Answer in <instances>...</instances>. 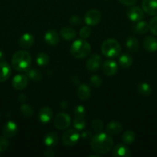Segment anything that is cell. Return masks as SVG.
<instances>
[{
  "instance_id": "cell-25",
  "label": "cell",
  "mask_w": 157,
  "mask_h": 157,
  "mask_svg": "<svg viewBox=\"0 0 157 157\" xmlns=\"http://www.w3.org/2000/svg\"><path fill=\"white\" fill-rule=\"evenodd\" d=\"M119 63L121 67H124V68H128V67H131L133 63V60L131 55L129 54H123L121 56L119 57Z\"/></svg>"
},
{
  "instance_id": "cell-10",
  "label": "cell",
  "mask_w": 157,
  "mask_h": 157,
  "mask_svg": "<svg viewBox=\"0 0 157 157\" xmlns=\"http://www.w3.org/2000/svg\"><path fill=\"white\" fill-rule=\"evenodd\" d=\"M18 132V126L15 122L9 121L3 126L2 134L6 138H12L16 135Z\"/></svg>"
},
{
  "instance_id": "cell-23",
  "label": "cell",
  "mask_w": 157,
  "mask_h": 157,
  "mask_svg": "<svg viewBox=\"0 0 157 157\" xmlns=\"http://www.w3.org/2000/svg\"><path fill=\"white\" fill-rule=\"evenodd\" d=\"M60 35L66 41H71L76 36V32L74 29L69 27H64L60 31Z\"/></svg>"
},
{
  "instance_id": "cell-37",
  "label": "cell",
  "mask_w": 157,
  "mask_h": 157,
  "mask_svg": "<svg viewBox=\"0 0 157 157\" xmlns=\"http://www.w3.org/2000/svg\"><path fill=\"white\" fill-rule=\"evenodd\" d=\"M73 113L75 117H84L86 113V109L83 105H77L74 108Z\"/></svg>"
},
{
  "instance_id": "cell-4",
  "label": "cell",
  "mask_w": 157,
  "mask_h": 157,
  "mask_svg": "<svg viewBox=\"0 0 157 157\" xmlns=\"http://www.w3.org/2000/svg\"><path fill=\"white\" fill-rule=\"evenodd\" d=\"M101 52L106 58H114L119 55L121 52V46L115 39L109 38L102 44Z\"/></svg>"
},
{
  "instance_id": "cell-11",
  "label": "cell",
  "mask_w": 157,
  "mask_h": 157,
  "mask_svg": "<svg viewBox=\"0 0 157 157\" xmlns=\"http://www.w3.org/2000/svg\"><path fill=\"white\" fill-rule=\"evenodd\" d=\"M127 16L132 21L137 22L144 18V11L139 7L133 6L128 10Z\"/></svg>"
},
{
  "instance_id": "cell-33",
  "label": "cell",
  "mask_w": 157,
  "mask_h": 157,
  "mask_svg": "<svg viewBox=\"0 0 157 157\" xmlns=\"http://www.w3.org/2000/svg\"><path fill=\"white\" fill-rule=\"evenodd\" d=\"M91 126H92V129L94 132L95 133H99L103 130V121L100 119H95L92 121V124H91Z\"/></svg>"
},
{
  "instance_id": "cell-36",
  "label": "cell",
  "mask_w": 157,
  "mask_h": 157,
  "mask_svg": "<svg viewBox=\"0 0 157 157\" xmlns=\"http://www.w3.org/2000/svg\"><path fill=\"white\" fill-rule=\"evenodd\" d=\"M91 85L95 87H99L102 84V79L99 75H92L90 78Z\"/></svg>"
},
{
  "instance_id": "cell-41",
  "label": "cell",
  "mask_w": 157,
  "mask_h": 157,
  "mask_svg": "<svg viewBox=\"0 0 157 157\" xmlns=\"http://www.w3.org/2000/svg\"><path fill=\"white\" fill-rule=\"evenodd\" d=\"M70 23L72 25H79L80 22H81V20H80L79 17L77 16V15H73L70 18Z\"/></svg>"
},
{
  "instance_id": "cell-7",
  "label": "cell",
  "mask_w": 157,
  "mask_h": 157,
  "mask_svg": "<svg viewBox=\"0 0 157 157\" xmlns=\"http://www.w3.org/2000/svg\"><path fill=\"white\" fill-rule=\"evenodd\" d=\"M84 19L88 25H96L101 20V13L97 9H90L86 13Z\"/></svg>"
},
{
  "instance_id": "cell-35",
  "label": "cell",
  "mask_w": 157,
  "mask_h": 157,
  "mask_svg": "<svg viewBox=\"0 0 157 157\" xmlns=\"http://www.w3.org/2000/svg\"><path fill=\"white\" fill-rule=\"evenodd\" d=\"M149 30L153 35H157V15L152 18L149 22Z\"/></svg>"
},
{
  "instance_id": "cell-43",
  "label": "cell",
  "mask_w": 157,
  "mask_h": 157,
  "mask_svg": "<svg viewBox=\"0 0 157 157\" xmlns=\"http://www.w3.org/2000/svg\"><path fill=\"white\" fill-rule=\"evenodd\" d=\"M44 156L46 157H53L55 156V153L52 150H46L44 153Z\"/></svg>"
},
{
  "instance_id": "cell-18",
  "label": "cell",
  "mask_w": 157,
  "mask_h": 157,
  "mask_svg": "<svg viewBox=\"0 0 157 157\" xmlns=\"http://www.w3.org/2000/svg\"><path fill=\"white\" fill-rule=\"evenodd\" d=\"M143 48L147 52H154L157 51V39L152 36H146L143 40Z\"/></svg>"
},
{
  "instance_id": "cell-22",
  "label": "cell",
  "mask_w": 157,
  "mask_h": 157,
  "mask_svg": "<svg viewBox=\"0 0 157 157\" xmlns=\"http://www.w3.org/2000/svg\"><path fill=\"white\" fill-rule=\"evenodd\" d=\"M58 136L55 132H49L44 138V144L49 147H53L58 144Z\"/></svg>"
},
{
  "instance_id": "cell-1",
  "label": "cell",
  "mask_w": 157,
  "mask_h": 157,
  "mask_svg": "<svg viewBox=\"0 0 157 157\" xmlns=\"http://www.w3.org/2000/svg\"><path fill=\"white\" fill-rule=\"evenodd\" d=\"M113 140L107 133H96L91 139L90 146L92 151L99 154H106L113 147Z\"/></svg>"
},
{
  "instance_id": "cell-15",
  "label": "cell",
  "mask_w": 157,
  "mask_h": 157,
  "mask_svg": "<svg viewBox=\"0 0 157 157\" xmlns=\"http://www.w3.org/2000/svg\"><path fill=\"white\" fill-rule=\"evenodd\" d=\"M12 74V69L9 63L6 61L0 62V83L5 82L9 79Z\"/></svg>"
},
{
  "instance_id": "cell-5",
  "label": "cell",
  "mask_w": 157,
  "mask_h": 157,
  "mask_svg": "<svg viewBox=\"0 0 157 157\" xmlns=\"http://www.w3.org/2000/svg\"><path fill=\"white\" fill-rule=\"evenodd\" d=\"M80 134L76 129H69L63 133L62 136V141L65 146L72 147L78 142Z\"/></svg>"
},
{
  "instance_id": "cell-13",
  "label": "cell",
  "mask_w": 157,
  "mask_h": 157,
  "mask_svg": "<svg viewBox=\"0 0 157 157\" xmlns=\"http://www.w3.org/2000/svg\"><path fill=\"white\" fill-rule=\"evenodd\" d=\"M103 71L106 76H113L118 71L117 63L113 60H107L103 63Z\"/></svg>"
},
{
  "instance_id": "cell-14",
  "label": "cell",
  "mask_w": 157,
  "mask_h": 157,
  "mask_svg": "<svg viewBox=\"0 0 157 157\" xmlns=\"http://www.w3.org/2000/svg\"><path fill=\"white\" fill-rule=\"evenodd\" d=\"M112 155L115 157H129L131 156L130 150L123 144H118L113 148Z\"/></svg>"
},
{
  "instance_id": "cell-44",
  "label": "cell",
  "mask_w": 157,
  "mask_h": 157,
  "mask_svg": "<svg viewBox=\"0 0 157 157\" xmlns=\"http://www.w3.org/2000/svg\"><path fill=\"white\" fill-rule=\"evenodd\" d=\"M26 100H27V98H26V95L25 94H19V96H18V101H19L20 102L25 103L26 101Z\"/></svg>"
},
{
  "instance_id": "cell-9",
  "label": "cell",
  "mask_w": 157,
  "mask_h": 157,
  "mask_svg": "<svg viewBox=\"0 0 157 157\" xmlns=\"http://www.w3.org/2000/svg\"><path fill=\"white\" fill-rule=\"evenodd\" d=\"M29 83V78L26 76V75H15L13 78L12 81V87L18 90H22L26 88Z\"/></svg>"
},
{
  "instance_id": "cell-42",
  "label": "cell",
  "mask_w": 157,
  "mask_h": 157,
  "mask_svg": "<svg viewBox=\"0 0 157 157\" xmlns=\"http://www.w3.org/2000/svg\"><path fill=\"white\" fill-rule=\"evenodd\" d=\"M60 107H61L63 110H68L69 107V103H68V101H62V102L60 103Z\"/></svg>"
},
{
  "instance_id": "cell-45",
  "label": "cell",
  "mask_w": 157,
  "mask_h": 157,
  "mask_svg": "<svg viewBox=\"0 0 157 157\" xmlns=\"http://www.w3.org/2000/svg\"><path fill=\"white\" fill-rule=\"evenodd\" d=\"M4 58H5L4 53H3L2 51H0V61H2V60L4 59Z\"/></svg>"
},
{
  "instance_id": "cell-40",
  "label": "cell",
  "mask_w": 157,
  "mask_h": 157,
  "mask_svg": "<svg viewBox=\"0 0 157 157\" xmlns=\"http://www.w3.org/2000/svg\"><path fill=\"white\" fill-rule=\"evenodd\" d=\"M119 2L122 4L125 5V6H130L135 5L138 2V0H119Z\"/></svg>"
},
{
  "instance_id": "cell-32",
  "label": "cell",
  "mask_w": 157,
  "mask_h": 157,
  "mask_svg": "<svg viewBox=\"0 0 157 157\" xmlns=\"http://www.w3.org/2000/svg\"><path fill=\"white\" fill-rule=\"evenodd\" d=\"M20 112L23 116L26 117H31L34 114V111L32 107L24 103L20 107Z\"/></svg>"
},
{
  "instance_id": "cell-26",
  "label": "cell",
  "mask_w": 157,
  "mask_h": 157,
  "mask_svg": "<svg viewBox=\"0 0 157 157\" xmlns=\"http://www.w3.org/2000/svg\"><path fill=\"white\" fill-rule=\"evenodd\" d=\"M134 29H135V31L137 33L140 34V35H144V34H146L149 32V25L146 21L141 20V21H137Z\"/></svg>"
},
{
  "instance_id": "cell-21",
  "label": "cell",
  "mask_w": 157,
  "mask_h": 157,
  "mask_svg": "<svg viewBox=\"0 0 157 157\" xmlns=\"http://www.w3.org/2000/svg\"><path fill=\"white\" fill-rule=\"evenodd\" d=\"M77 95L78 98L83 101L89 99L91 95V90L89 86L85 84H80L77 90Z\"/></svg>"
},
{
  "instance_id": "cell-38",
  "label": "cell",
  "mask_w": 157,
  "mask_h": 157,
  "mask_svg": "<svg viewBox=\"0 0 157 157\" xmlns=\"http://www.w3.org/2000/svg\"><path fill=\"white\" fill-rule=\"evenodd\" d=\"M90 34L91 29H89V27H88V26H84V27H83L79 32L80 37H81L82 38H83V39H86L88 37H89Z\"/></svg>"
},
{
  "instance_id": "cell-28",
  "label": "cell",
  "mask_w": 157,
  "mask_h": 157,
  "mask_svg": "<svg viewBox=\"0 0 157 157\" xmlns=\"http://www.w3.org/2000/svg\"><path fill=\"white\" fill-rule=\"evenodd\" d=\"M137 89H138L139 93L145 97L149 96L151 94V93H152V87H151V86L148 83L146 82L139 84Z\"/></svg>"
},
{
  "instance_id": "cell-16",
  "label": "cell",
  "mask_w": 157,
  "mask_h": 157,
  "mask_svg": "<svg viewBox=\"0 0 157 157\" xmlns=\"http://www.w3.org/2000/svg\"><path fill=\"white\" fill-rule=\"evenodd\" d=\"M53 117L52 110L49 107H44L39 110L38 113V120L42 124H47L52 120Z\"/></svg>"
},
{
  "instance_id": "cell-12",
  "label": "cell",
  "mask_w": 157,
  "mask_h": 157,
  "mask_svg": "<svg viewBox=\"0 0 157 157\" xmlns=\"http://www.w3.org/2000/svg\"><path fill=\"white\" fill-rule=\"evenodd\" d=\"M143 10L149 15H157V0H143Z\"/></svg>"
},
{
  "instance_id": "cell-30",
  "label": "cell",
  "mask_w": 157,
  "mask_h": 157,
  "mask_svg": "<svg viewBox=\"0 0 157 157\" xmlns=\"http://www.w3.org/2000/svg\"><path fill=\"white\" fill-rule=\"evenodd\" d=\"M49 57L45 52H40L37 55L36 57V63L38 66H42V67H44V66L47 65L49 64Z\"/></svg>"
},
{
  "instance_id": "cell-24",
  "label": "cell",
  "mask_w": 157,
  "mask_h": 157,
  "mask_svg": "<svg viewBox=\"0 0 157 157\" xmlns=\"http://www.w3.org/2000/svg\"><path fill=\"white\" fill-rule=\"evenodd\" d=\"M126 46L130 52H136L139 49V41L135 37L131 36L126 39Z\"/></svg>"
},
{
  "instance_id": "cell-29",
  "label": "cell",
  "mask_w": 157,
  "mask_h": 157,
  "mask_svg": "<svg viewBox=\"0 0 157 157\" xmlns=\"http://www.w3.org/2000/svg\"><path fill=\"white\" fill-rule=\"evenodd\" d=\"M122 139H123V143L125 144L129 145V144H132L135 141V134L132 130H127L123 134Z\"/></svg>"
},
{
  "instance_id": "cell-27",
  "label": "cell",
  "mask_w": 157,
  "mask_h": 157,
  "mask_svg": "<svg viewBox=\"0 0 157 157\" xmlns=\"http://www.w3.org/2000/svg\"><path fill=\"white\" fill-rule=\"evenodd\" d=\"M26 76L29 78V79L32 80L34 81H38L42 78V75L38 71V69L35 68H29L26 71Z\"/></svg>"
},
{
  "instance_id": "cell-17",
  "label": "cell",
  "mask_w": 157,
  "mask_h": 157,
  "mask_svg": "<svg viewBox=\"0 0 157 157\" xmlns=\"http://www.w3.org/2000/svg\"><path fill=\"white\" fill-rule=\"evenodd\" d=\"M35 41V38L30 33H25L20 37L18 40V44L23 48H29L32 47Z\"/></svg>"
},
{
  "instance_id": "cell-31",
  "label": "cell",
  "mask_w": 157,
  "mask_h": 157,
  "mask_svg": "<svg viewBox=\"0 0 157 157\" xmlns=\"http://www.w3.org/2000/svg\"><path fill=\"white\" fill-rule=\"evenodd\" d=\"M72 124H73L74 128L76 129L77 130H83L86 125L84 117H75Z\"/></svg>"
},
{
  "instance_id": "cell-3",
  "label": "cell",
  "mask_w": 157,
  "mask_h": 157,
  "mask_svg": "<svg viewBox=\"0 0 157 157\" xmlns=\"http://www.w3.org/2000/svg\"><path fill=\"white\" fill-rule=\"evenodd\" d=\"M70 52L74 58L82 59L90 54L91 46L89 43L83 38L77 39L74 41L71 45Z\"/></svg>"
},
{
  "instance_id": "cell-39",
  "label": "cell",
  "mask_w": 157,
  "mask_h": 157,
  "mask_svg": "<svg viewBox=\"0 0 157 157\" xmlns=\"http://www.w3.org/2000/svg\"><path fill=\"white\" fill-rule=\"evenodd\" d=\"M80 137H82V139L83 140H91L92 137V133H91L89 130H85V131H83V133H81Z\"/></svg>"
},
{
  "instance_id": "cell-20",
  "label": "cell",
  "mask_w": 157,
  "mask_h": 157,
  "mask_svg": "<svg viewBox=\"0 0 157 157\" xmlns=\"http://www.w3.org/2000/svg\"><path fill=\"white\" fill-rule=\"evenodd\" d=\"M44 39L48 44L53 46L58 44L59 41V37L55 30H49L45 34Z\"/></svg>"
},
{
  "instance_id": "cell-8",
  "label": "cell",
  "mask_w": 157,
  "mask_h": 157,
  "mask_svg": "<svg viewBox=\"0 0 157 157\" xmlns=\"http://www.w3.org/2000/svg\"><path fill=\"white\" fill-rule=\"evenodd\" d=\"M86 67L91 72H95L102 65V58L98 54H92L86 61Z\"/></svg>"
},
{
  "instance_id": "cell-19",
  "label": "cell",
  "mask_w": 157,
  "mask_h": 157,
  "mask_svg": "<svg viewBox=\"0 0 157 157\" xmlns=\"http://www.w3.org/2000/svg\"><path fill=\"white\" fill-rule=\"evenodd\" d=\"M106 133L109 135H118L123 130V126L116 121H111L106 127Z\"/></svg>"
},
{
  "instance_id": "cell-34",
  "label": "cell",
  "mask_w": 157,
  "mask_h": 157,
  "mask_svg": "<svg viewBox=\"0 0 157 157\" xmlns=\"http://www.w3.org/2000/svg\"><path fill=\"white\" fill-rule=\"evenodd\" d=\"M9 145V140L7 138L3 136H0V153H3V152L6 151Z\"/></svg>"
},
{
  "instance_id": "cell-6",
  "label": "cell",
  "mask_w": 157,
  "mask_h": 157,
  "mask_svg": "<svg viewBox=\"0 0 157 157\" xmlns=\"http://www.w3.org/2000/svg\"><path fill=\"white\" fill-rule=\"evenodd\" d=\"M71 117L68 113H59L55 115L54 118V126L58 130H66L70 126Z\"/></svg>"
},
{
  "instance_id": "cell-2",
  "label": "cell",
  "mask_w": 157,
  "mask_h": 157,
  "mask_svg": "<svg viewBox=\"0 0 157 157\" xmlns=\"http://www.w3.org/2000/svg\"><path fill=\"white\" fill-rule=\"evenodd\" d=\"M32 64L31 55L25 50L15 52L12 58V65L17 71H26Z\"/></svg>"
},
{
  "instance_id": "cell-46",
  "label": "cell",
  "mask_w": 157,
  "mask_h": 157,
  "mask_svg": "<svg viewBox=\"0 0 157 157\" xmlns=\"http://www.w3.org/2000/svg\"><path fill=\"white\" fill-rule=\"evenodd\" d=\"M0 117H1V113H0Z\"/></svg>"
}]
</instances>
